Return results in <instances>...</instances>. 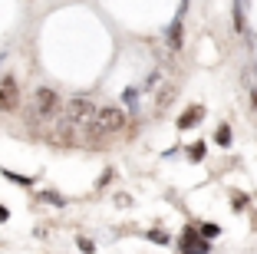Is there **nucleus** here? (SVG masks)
I'll use <instances>...</instances> for the list:
<instances>
[{
	"mask_svg": "<svg viewBox=\"0 0 257 254\" xmlns=\"http://www.w3.org/2000/svg\"><path fill=\"white\" fill-rule=\"evenodd\" d=\"M244 205H247V198H244V195H234V208H237V211H241V208H244Z\"/></svg>",
	"mask_w": 257,
	"mask_h": 254,
	"instance_id": "f3484780",
	"label": "nucleus"
},
{
	"mask_svg": "<svg viewBox=\"0 0 257 254\" xmlns=\"http://www.w3.org/2000/svg\"><path fill=\"white\" fill-rule=\"evenodd\" d=\"M182 37H185V23H182V17H175L172 27H168V50L172 53L182 50Z\"/></svg>",
	"mask_w": 257,
	"mask_h": 254,
	"instance_id": "0eeeda50",
	"label": "nucleus"
},
{
	"mask_svg": "<svg viewBox=\"0 0 257 254\" xmlns=\"http://www.w3.org/2000/svg\"><path fill=\"white\" fill-rule=\"evenodd\" d=\"M182 247H185V254H208V241H204L201 234L195 231V228H185Z\"/></svg>",
	"mask_w": 257,
	"mask_h": 254,
	"instance_id": "39448f33",
	"label": "nucleus"
},
{
	"mask_svg": "<svg viewBox=\"0 0 257 254\" xmlns=\"http://www.w3.org/2000/svg\"><path fill=\"white\" fill-rule=\"evenodd\" d=\"M0 221H7V208H0Z\"/></svg>",
	"mask_w": 257,
	"mask_h": 254,
	"instance_id": "6ab92c4d",
	"label": "nucleus"
},
{
	"mask_svg": "<svg viewBox=\"0 0 257 254\" xmlns=\"http://www.w3.org/2000/svg\"><path fill=\"white\" fill-rule=\"evenodd\" d=\"M96 103L92 99H83V96H76L66 103V109H63V126L73 129V132H86L92 135V122H96Z\"/></svg>",
	"mask_w": 257,
	"mask_h": 254,
	"instance_id": "f257e3e1",
	"label": "nucleus"
},
{
	"mask_svg": "<svg viewBox=\"0 0 257 254\" xmlns=\"http://www.w3.org/2000/svg\"><path fill=\"white\" fill-rule=\"evenodd\" d=\"M214 142L227 149V145H231V126H218V132H214Z\"/></svg>",
	"mask_w": 257,
	"mask_h": 254,
	"instance_id": "6e6552de",
	"label": "nucleus"
},
{
	"mask_svg": "<svg viewBox=\"0 0 257 254\" xmlns=\"http://www.w3.org/2000/svg\"><path fill=\"white\" fill-rule=\"evenodd\" d=\"M4 175H7L10 182H17V185H33V182H30V179H23V175H14V172H4Z\"/></svg>",
	"mask_w": 257,
	"mask_h": 254,
	"instance_id": "4468645a",
	"label": "nucleus"
},
{
	"mask_svg": "<svg viewBox=\"0 0 257 254\" xmlns=\"http://www.w3.org/2000/svg\"><path fill=\"white\" fill-rule=\"evenodd\" d=\"M204 152H208V149H204V142L188 145V158H191V162H201V158H204Z\"/></svg>",
	"mask_w": 257,
	"mask_h": 254,
	"instance_id": "9b49d317",
	"label": "nucleus"
},
{
	"mask_svg": "<svg viewBox=\"0 0 257 254\" xmlns=\"http://www.w3.org/2000/svg\"><path fill=\"white\" fill-rule=\"evenodd\" d=\"M198 234H201L204 241H211V238H218V234H221V228H218V224H201V228H198Z\"/></svg>",
	"mask_w": 257,
	"mask_h": 254,
	"instance_id": "9d476101",
	"label": "nucleus"
},
{
	"mask_svg": "<svg viewBox=\"0 0 257 254\" xmlns=\"http://www.w3.org/2000/svg\"><path fill=\"white\" fill-rule=\"evenodd\" d=\"M204 119V106H191V109H185L182 116H178V132H185V129H191L195 122Z\"/></svg>",
	"mask_w": 257,
	"mask_h": 254,
	"instance_id": "423d86ee",
	"label": "nucleus"
},
{
	"mask_svg": "<svg viewBox=\"0 0 257 254\" xmlns=\"http://www.w3.org/2000/svg\"><path fill=\"white\" fill-rule=\"evenodd\" d=\"M56 112H60V96H56L50 86H43V90L33 93V109H30V126L33 122H46L53 119Z\"/></svg>",
	"mask_w": 257,
	"mask_h": 254,
	"instance_id": "f03ea898",
	"label": "nucleus"
},
{
	"mask_svg": "<svg viewBox=\"0 0 257 254\" xmlns=\"http://www.w3.org/2000/svg\"><path fill=\"white\" fill-rule=\"evenodd\" d=\"M125 126V112L119 109V106H102V109L96 112V122H92V135H112L119 132V129Z\"/></svg>",
	"mask_w": 257,
	"mask_h": 254,
	"instance_id": "7ed1b4c3",
	"label": "nucleus"
},
{
	"mask_svg": "<svg viewBox=\"0 0 257 254\" xmlns=\"http://www.w3.org/2000/svg\"><path fill=\"white\" fill-rule=\"evenodd\" d=\"M149 241H155V244H168V234L165 231H149Z\"/></svg>",
	"mask_w": 257,
	"mask_h": 254,
	"instance_id": "ddd939ff",
	"label": "nucleus"
},
{
	"mask_svg": "<svg viewBox=\"0 0 257 254\" xmlns=\"http://www.w3.org/2000/svg\"><path fill=\"white\" fill-rule=\"evenodd\" d=\"M172 96H175V86H168V90H162V96H159V109H165V106L172 103Z\"/></svg>",
	"mask_w": 257,
	"mask_h": 254,
	"instance_id": "f8f14e48",
	"label": "nucleus"
},
{
	"mask_svg": "<svg viewBox=\"0 0 257 254\" xmlns=\"http://www.w3.org/2000/svg\"><path fill=\"white\" fill-rule=\"evenodd\" d=\"M43 202H53V205H60V208H63V198H60V195H53V192H43Z\"/></svg>",
	"mask_w": 257,
	"mask_h": 254,
	"instance_id": "2eb2a0df",
	"label": "nucleus"
},
{
	"mask_svg": "<svg viewBox=\"0 0 257 254\" xmlns=\"http://www.w3.org/2000/svg\"><path fill=\"white\" fill-rule=\"evenodd\" d=\"M234 30L237 33L247 30V23H244V4H234Z\"/></svg>",
	"mask_w": 257,
	"mask_h": 254,
	"instance_id": "1a4fd4ad",
	"label": "nucleus"
},
{
	"mask_svg": "<svg viewBox=\"0 0 257 254\" xmlns=\"http://www.w3.org/2000/svg\"><path fill=\"white\" fill-rule=\"evenodd\" d=\"M76 244L83 247V251H86V254H89V251H92V241H89V238H79V241H76Z\"/></svg>",
	"mask_w": 257,
	"mask_h": 254,
	"instance_id": "dca6fc26",
	"label": "nucleus"
},
{
	"mask_svg": "<svg viewBox=\"0 0 257 254\" xmlns=\"http://www.w3.org/2000/svg\"><path fill=\"white\" fill-rule=\"evenodd\" d=\"M20 109V86L14 76H0V112Z\"/></svg>",
	"mask_w": 257,
	"mask_h": 254,
	"instance_id": "20e7f679",
	"label": "nucleus"
},
{
	"mask_svg": "<svg viewBox=\"0 0 257 254\" xmlns=\"http://www.w3.org/2000/svg\"><path fill=\"white\" fill-rule=\"evenodd\" d=\"M250 109H254V112H257V90H254V93H250Z\"/></svg>",
	"mask_w": 257,
	"mask_h": 254,
	"instance_id": "a211bd4d",
	"label": "nucleus"
}]
</instances>
